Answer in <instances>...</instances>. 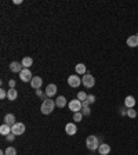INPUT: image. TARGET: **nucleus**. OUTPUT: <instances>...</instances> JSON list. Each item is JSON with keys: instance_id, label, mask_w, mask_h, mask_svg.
Returning a JSON list of instances; mask_svg holds the SVG:
<instances>
[{"instance_id": "f257e3e1", "label": "nucleus", "mask_w": 138, "mask_h": 155, "mask_svg": "<svg viewBox=\"0 0 138 155\" xmlns=\"http://www.w3.org/2000/svg\"><path fill=\"white\" fill-rule=\"evenodd\" d=\"M57 107L55 105V101H53L51 98H44V101L41 103V107H40V111H41V114H44V115H50L53 111H54V108Z\"/></svg>"}, {"instance_id": "f03ea898", "label": "nucleus", "mask_w": 138, "mask_h": 155, "mask_svg": "<svg viewBox=\"0 0 138 155\" xmlns=\"http://www.w3.org/2000/svg\"><path fill=\"white\" fill-rule=\"evenodd\" d=\"M86 147H87L90 151H95L98 150V147H100V144H98V137L97 136H88L87 140H86Z\"/></svg>"}, {"instance_id": "7ed1b4c3", "label": "nucleus", "mask_w": 138, "mask_h": 155, "mask_svg": "<svg viewBox=\"0 0 138 155\" xmlns=\"http://www.w3.org/2000/svg\"><path fill=\"white\" fill-rule=\"evenodd\" d=\"M82 83L84 85V87H87V89H91V87H94V85H95L94 76H92V75H90V73H86V75L82 78Z\"/></svg>"}, {"instance_id": "20e7f679", "label": "nucleus", "mask_w": 138, "mask_h": 155, "mask_svg": "<svg viewBox=\"0 0 138 155\" xmlns=\"http://www.w3.org/2000/svg\"><path fill=\"white\" fill-rule=\"evenodd\" d=\"M23 132H25V125L21 122H15L11 126V133H14L15 136H21V134H23Z\"/></svg>"}, {"instance_id": "39448f33", "label": "nucleus", "mask_w": 138, "mask_h": 155, "mask_svg": "<svg viewBox=\"0 0 138 155\" xmlns=\"http://www.w3.org/2000/svg\"><path fill=\"white\" fill-rule=\"evenodd\" d=\"M68 107H69V110L73 111V114H75V112H80V111H82L83 104H82V101L76 98V100H72V101H70V103L68 104Z\"/></svg>"}, {"instance_id": "423d86ee", "label": "nucleus", "mask_w": 138, "mask_h": 155, "mask_svg": "<svg viewBox=\"0 0 138 155\" xmlns=\"http://www.w3.org/2000/svg\"><path fill=\"white\" fill-rule=\"evenodd\" d=\"M19 78H21L22 82H31V80L33 79L32 72H31V69L29 68H23L22 71L19 72Z\"/></svg>"}, {"instance_id": "0eeeda50", "label": "nucleus", "mask_w": 138, "mask_h": 155, "mask_svg": "<svg viewBox=\"0 0 138 155\" xmlns=\"http://www.w3.org/2000/svg\"><path fill=\"white\" fill-rule=\"evenodd\" d=\"M68 85L70 87H79L82 85V78H79V75H70L68 78Z\"/></svg>"}, {"instance_id": "6e6552de", "label": "nucleus", "mask_w": 138, "mask_h": 155, "mask_svg": "<svg viewBox=\"0 0 138 155\" xmlns=\"http://www.w3.org/2000/svg\"><path fill=\"white\" fill-rule=\"evenodd\" d=\"M65 132H66V134H69V136H73V134H76V132H78V128H76V125L75 123H66V126H65Z\"/></svg>"}, {"instance_id": "1a4fd4ad", "label": "nucleus", "mask_w": 138, "mask_h": 155, "mask_svg": "<svg viewBox=\"0 0 138 155\" xmlns=\"http://www.w3.org/2000/svg\"><path fill=\"white\" fill-rule=\"evenodd\" d=\"M41 83H43V79H41L40 76H33V79L31 80V86L37 90V89L41 87Z\"/></svg>"}, {"instance_id": "9d476101", "label": "nucleus", "mask_w": 138, "mask_h": 155, "mask_svg": "<svg viewBox=\"0 0 138 155\" xmlns=\"http://www.w3.org/2000/svg\"><path fill=\"white\" fill-rule=\"evenodd\" d=\"M98 152H100V155H108L110 152V146L109 144H106V143L100 144V147H98Z\"/></svg>"}, {"instance_id": "9b49d317", "label": "nucleus", "mask_w": 138, "mask_h": 155, "mask_svg": "<svg viewBox=\"0 0 138 155\" xmlns=\"http://www.w3.org/2000/svg\"><path fill=\"white\" fill-rule=\"evenodd\" d=\"M44 93H46V96L50 98V97H53L55 93H57V86L51 83V85H48V86L46 87V91H44Z\"/></svg>"}, {"instance_id": "f8f14e48", "label": "nucleus", "mask_w": 138, "mask_h": 155, "mask_svg": "<svg viewBox=\"0 0 138 155\" xmlns=\"http://www.w3.org/2000/svg\"><path fill=\"white\" fill-rule=\"evenodd\" d=\"M10 69H11V72H21L23 68H22V64H19L17 61H13L10 64Z\"/></svg>"}, {"instance_id": "ddd939ff", "label": "nucleus", "mask_w": 138, "mask_h": 155, "mask_svg": "<svg viewBox=\"0 0 138 155\" xmlns=\"http://www.w3.org/2000/svg\"><path fill=\"white\" fill-rule=\"evenodd\" d=\"M127 46H129V47H137V46H138L137 35H133V36L127 37Z\"/></svg>"}, {"instance_id": "4468645a", "label": "nucleus", "mask_w": 138, "mask_h": 155, "mask_svg": "<svg viewBox=\"0 0 138 155\" xmlns=\"http://www.w3.org/2000/svg\"><path fill=\"white\" fill-rule=\"evenodd\" d=\"M124 105L127 107V108H133L134 105H135V98L133 96H127L124 98Z\"/></svg>"}, {"instance_id": "2eb2a0df", "label": "nucleus", "mask_w": 138, "mask_h": 155, "mask_svg": "<svg viewBox=\"0 0 138 155\" xmlns=\"http://www.w3.org/2000/svg\"><path fill=\"white\" fill-rule=\"evenodd\" d=\"M0 133H1L3 136H9L10 133H11V126L7 125V123H3V125L0 126Z\"/></svg>"}, {"instance_id": "dca6fc26", "label": "nucleus", "mask_w": 138, "mask_h": 155, "mask_svg": "<svg viewBox=\"0 0 138 155\" xmlns=\"http://www.w3.org/2000/svg\"><path fill=\"white\" fill-rule=\"evenodd\" d=\"M75 69H76V73H78V75H86V73H87V68H86L84 64H78L75 67Z\"/></svg>"}, {"instance_id": "f3484780", "label": "nucleus", "mask_w": 138, "mask_h": 155, "mask_svg": "<svg viewBox=\"0 0 138 155\" xmlns=\"http://www.w3.org/2000/svg\"><path fill=\"white\" fill-rule=\"evenodd\" d=\"M17 97H18L17 90H15V89H9V91H7V98H9L10 101H14V100H17Z\"/></svg>"}, {"instance_id": "a211bd4d", "label": "nucleus", "mask_w": 138, "mask_h": 155, "mask_svg": "<svg viewBox=\"0 0 138 155\" xmlns=\"http://www.w3.org/2000/svg\"><path fill=\"white\" fill-rule=\"evenodd\" d=\"M4 123H7V125H10V126H13L14 123H15V116H14L13 114H7L4 116Z\"/></svg>"}, {"instance_id": "6ab92c4d", "label": "nucleus", "mask_w": 138, "mask_h": 155, "mask_svg": "<svg viewBox=\"0 0 138 155\" xmlns=\"http://www.w3.org/2000/svg\"><path fill=\"white\" fill-rule=\"evenodd\" d=\"M55 105L60 107V108H64L65 105H66V98H65L64 96H60L57 100H55Z\"/></svg>"}, {"instance_id": "aec40b11", "label": "nucleus", "mask_w": 138, "mask_h": 155, "mask_svg": "<svg viewBox=\"0 0 138 155\" xmlns=\"http://www.w3.org/2000/svg\"><path fill=\"white\" fill-rule=\"evenodd\" d=\"M22 67L23 68H29V67H32V64H33V60L31 58V57H23L22 58Z\"/></svg>"}, {"instance_id": "412c9836", "label": "nucleus", "mask_w": 138, "mask_h": 155, "mask_svg": "<svg viewBox=\"0 0 138 155\" xmlns=\"http://www.w3.org/2000/svg\"><path fill=\"white\" fill-rule=\"evenodd\" d=\"M87 97H88V94H86V91H79L78 93V100H80L82 103L87 100Z\"/></svg>"}, {"instance_id": "4be33fe9", "label": "nucleus", "mask_w": 138, "mask_h": 155, "mask_svg": "<svg viewBox=\"0 0 138 155\" xmlns=\"http://www.w3.org/2000/svg\"><path fill=\"white\" fill-rule=\"evenodd\" d=\"M4 152H6V155H17V150L14 147H7V150Z\"/></svg>"}, {"instance_id": "5701e85b", "label": "nucleus", "mask_w": 138, "mask_h": 155, "mask_svg": "<svg viewBox=\"0 0 138 155\" xmlns=\"http://www.w3.org/2000/svg\"><path fill=\"white\" fill-rule=\"evenodd\" d=\"M82 119H83V114H82V112H75V114H73V121H75V122H80Z\"/></svg>"}, {"instance_id": "b1692460", "label": "nucleus", "mask_w": 138, "mask_h": 155, "mask_svg": "<svg viewBox=\"0 0 138 155\" xmlns=\"http://www.w3.org/2000/svg\"><path fill=\"white\" fill-rule=\"evenodd\" d=\"M127 116H130V118H135V116H137V111L134 110V108H129V110H127Z\"/></svg>"}, {"instance_id": "393cba45", "label": "nucleus", "mask_w": 138, "mask_h": 155, "mask_svg": "<svg viewBox=\"0 0 138 155\" xmlns=\"http://www.w3.org/2000/svg\"><path fill=\"white\" fill-rule=\"evenodd\" d=\"M82 114L86 115V116H88V115L91 114V111H90V108H88V107H83V108H82Z\"/></svg>"}, {"instance_id": "a878e982", "label": "nucleus", "mask_w": 138, "mask_h": 155, "mask_svg": "<svg viewBox=\"0 0 138 155\" xmlns=\"http://www.w3.org/2000/svg\"><path fill=\"white\" fill-rule=\"evenodd\" d=\"M0 98H1V100L7 98V91H6L4 89H1V90H0Z\"/></svg>"}, {"instance_id": "bb28decb", "label": "nucleus", "mask_w": 138, "mask_h": 155, "mask_svg": "<svg viewBox=\"0 0 138 155\" xmlns=\"http://www.w3.org/2000/svg\"><path fill=\"white\" fill-rule=\"evenodd\" d=\"M87 101L90 103V104H92V103H95V96H92V94H88Z\"/></svg>"}, {"instance_id": "cd10ccee", "label": "nucleus", "mask_w": 138, "mask_h": 155, "mask_svg": "<svg viewBox=\"0 0 138 155\" xmlns=\"http://www.w3.org/2000/svg\"><path fill=\"white\" fill-rule=\"evenodd\" d=\"M6 138H7L9 141H14V138H15V134H14V133H10L9 136H6Z\"/></svg>"}, {"instance_id": "c85d7f7f", "label": "nucleus", "mask_w": 138, "mask_h": 155, "mask_svg": "<svg viewBox=\"0 0 138 155\" xmlns=\"http://www.w3.org/2000/svg\"><path fill=\"white\" fill-rule=\"evenodd\" d=\"M9 86H10V89H14V87H15V80H14V79L9 80Z\"/></svg>"}, {"instance_id": "c756f323", "label": "nucleus", "mask_w": 138, "mask_h": 155, "mask_svg": "<svg viewBox=\"0 0 138 155\" xmlns=\"http://www.w3.org/2000/svg\"><path fill=\"white\" fill-rule=\"evenodd\" d=\"M44 94H46V93H43V91H41L40 89H37V90H36V96H39V97H44Z\"/></svg>"}, {"instance_id": "7c9ffc66", "label": "nucleus", "mask_w": 138, "mask_h": 155, "mask_svg": "<svg viewBox=\"0 0 138 155\" xmlns=\"http://www.w3.org/2000/svg\"><path fill=\"white\" fill-rule=\"evenodd\" d=\"M82 104H83V107H88V104H90V103H88V101L86 100V101H83Z\"/></svg>"}, {"instance_id": "2f4dec72", "label": "nucleus", "mask_w": 138, "mask_h": 155, "mask_svg": "<svg viewBox=\"0 0 138 155\" xmlns=\"http://www.w3.org/2000/svg\"><path fill=\"white\" fill-rule=\"evenodd\" d=\"M14 3H15V4H21V3H22V0H14Z\"/></svg>"}, {"instance_id": "473e14b6", "label": "nucleus", "mask_w": 138, "mask_h": 155, "mask_svg": "<svg viewBox=\"0 0 138 155\" xmlns=\"http://www.w3.org/2000/svg\"><path fill=\"white\" fill-rule=\"evenodd\" d=\"M137 37H138V33H137Z\"/></svg>"}]
</instances>
